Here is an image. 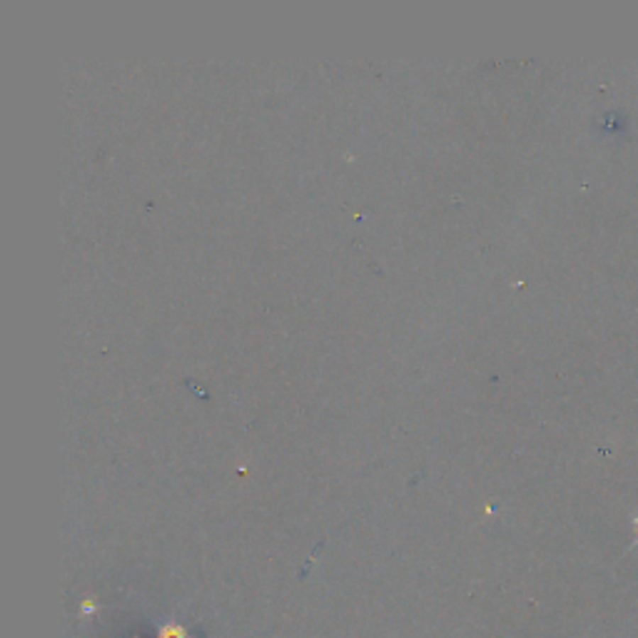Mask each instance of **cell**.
<instances>
[{
	"label": "cell",
	"instance_id": "cell-2",
	"mask_svg": "<svg viewBox=\"0 0 638 638\" xmlns=\"http://www.w3.org/2000/svg\"><path fill=\"white\" fill-rule=\"evenodd\" d=\"M636 537H638V519H636ZM636 544H638V539H636Z\"/></svg>",
	"mask_w": 638,
	"mask_h": 638
},
{
	"label": "cell",
	"instance_id": "cell-1",
	"mask_svg": "<svg viewBox=\"0 0 638 638\" xmlns=\"http://www.w3.org/2000/svg\"><path fill=\"white\" fill-rule=\"evenodd\" d=\"M160 638H189V636L180 626H165L163 633H160Z\"/></svg>",
	"mask_w": 638,
	"mask_h": 638
}]
</instances>
